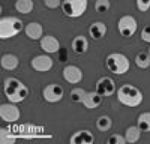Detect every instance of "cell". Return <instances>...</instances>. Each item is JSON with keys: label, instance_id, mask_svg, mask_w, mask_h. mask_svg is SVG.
I'll return each mask as SVG.
<instances>
[{"label": "cell", "instance_id": "6da1fadb", "mask_svg": "<svg viewBox=\"0 0 150 144\" xmlns=\"http://www.w3.org/2000/svg\"><path fill=\"white\" fill-rule=\"evenodd\" d=\"M3 92H5V96L9 99V102H14V104L23 102L29 96V89L20 80H17L14 77L5 80Z\"/></svg>", "mask_w": 150, "mask_h": 144}, {"label": "cell", "instance_id": "7a4b0ae2", "mask_svg": "<svg viewBox=\"0 0 150 144\" xmlns=\"http://www.w3.org/2000/svg\"><path fill=\"white\" fill-rule=\"evenodd\" d=\"M117 99L126 107H138L143 102V93L132 84H123L117 90Z\"/></svg>", "mask_w": 150, "mask_h": 144}, {"label": "cell", "instance_id": "3957f363", "mask_svg": "<svg viewBox=\"0 0 150 144\" xmlns=\"http://www.w3.org/2000/svg\"><path fill=\"white\" fill-rule=\"evenodd\" d=\"M105 65L110 72L116 75H123L129 71V59L122 53H111L105 59Z\"/></svg>", "mask_w": 150, "mask_h": 144}, {"label": "cell", "instance_id": "277c9868", "mask_svg": "<svg viewBox=\"0 0 150 144\" xmlns=\"http://www.w3.org/2000/svg\"><path fill=\"white\" fill-rule=\"evenodd\" d=\"M23 30V21L17 17H3L0 20V38L9 39Z\"/></svg>", "mask_w": 150, "mask_h": 144}, {"label": "cell", "instance_id": "5b68a950", "mask_svg": "<svg viewBox=\"0 0 150 144\" xmlns=\"http://www.w3.org/2000/svg\"><path fill=\"white\" fill-rule=\"evenodd\" d=\"M87 5H89L87 0H63L62 2V11L69 18H78L86 12Z\"/></svg>", "mask_w": 150, "mask_h": 144}, {"label": "cell", "instance_id": "8992f818", "mask_svg": "<svg viewBox=\"0 0 150 144\" xmlns=\"http://www.w3.org/2000/svg\"><path fill=\"white\" fill-rule=\"evenodd\" d=\"M117 29L122 36L125 38H131L137 32V20L132 15H123L117 21Z\"/></svg>", "mask_w": 150, "mask_h": 144}, {"label": "cell", "instance_id": "52a82bcc", "mask_svg": "<svg viewBox=\"0 0 150 144\" xmlns=\"http://www.w3.org/2000/svg\"><path fill=\"white\" fill-rule=\"evenodd\" d=\"M20 116H21V111H20V108L14 102L0 105V117H2L3 122L14 123V122H17V120L20 119Z\"/></svg>", "mask_w": 150, "mask_h": 144}, {"label": "cell", "instance_id": "ba28073f", "mask_svg": "<svg viewBox=\"0 0 150 144\" xmlns=\"http://www.w3.org/2000/svg\"><path fill=\"white\" fill-rule=\"evenodd\" d=\"M44 99L50 104H56L59 101H62L63 98V87L59 86V84H48L42 92Z\"/></svg>", "mask_w": 150, "mask_h": 144}, {"label": "cell", "instance_id": "9c48e42d", "mask_svg": "<svg viewBox=\"0 0 150 144\" xmlns=\"http://www.w3.org/2000/svg\"><path fill=\"white\" fill-rule=\"evenodd\" d=\"M96 92L102 96H111L116 92V83L110 77H102L96 83Z\"/></svg>", "mask_w": 150, "mask_h": 144}, {"label": "cell", "instance_id": "30bf717a", "mask_svg": "<svg viewBox=\"0 0 150 144\" xmlns=\"http://www.w3.org/2000/svg\"><path fill=\"white\" fill-rule=\"evenodd\" d=\"M30 65H32V68L35 69V71H38V72H48V71H51L53 69V65H54V62H53V59L50 57V56H36L32 62H30Z\"/></svg>", "mask_w": 150, "mask_h": 144}, {"label": "cell", "instance_id": "8fae6325", "mask_svg": "<svg viewBox=\"0 0 150 144\" xmlns=\"http://www.w3.org/2000/svg\"><path fill=\"white\" fill-rule=\"evenodd\" d=\"M63 78L71 84H78L83 80V71L75 65H68L63 69Z\"/></svg>", "mask_w": 150, "mask_h": 144}, {"label": "cell", "instance_id": "7c38bea8", "mask_svg": "<svg viewBox=\"0 0 150 144\" xmlns=\"http://www.w3.org/2000/svg\"><path fill=\"white\" fill-rule=\"evenodd\" d=\"M41 48L45 53L53 54V53H57L60 50V42H59V39L56 38V36L45 35V36H42V39H41Z\"/></svg>", "mask_w": 150, "mask_h": 144}, {"label": "cell", "instance_id": "4fadbf2b", "mask_svg": "<svg viewBox=\"0 0 150 144\" xmlns=\"http://www.w3.org/2000/svg\"><path fill=\"white\" fill-rule=\"evenodd\" d=\"M93 141H95L93 134L87 129H81L78 132H75V134L69 138L71 144H92Z\"/></svg>", "mask_w": 150, "mask_h": 144}, {"label": "cell", "instance_id": "5bb4252c", "mask_svg": "<svg viewBox=\"0 0 150 144\" xmlns=\"http://www.w3.org/2000/svg\"><path fill=\"white\" fill-rule=\"evenodd\" d=\"M102 95H99L96 90L95 92H86L84 95V99H83V105L86 108H89V110H93V108H98L99 105L102 104Z\"/></svg>", "mask_w": 150, "mask_h": 144}, {"label": "cell", "instance_id": "9a60e30c", "mask_svg": "<svg viewBox=\"0 0 150 144\" xmlns=\"http://www.w3.org/2000/svg\"><path fill=\"white\" fill-rule=\"evenodd\" d=\"M24 32H26L27 35V38L33 39V41H38V39H42V36H44V29L39 23H36V21H32L29 23L26 29H24Z\"/></svg>", "mask_w": 150, "mask_h": 144}, {"label": "cell", "instance_id": "2e32d148", "mask_svg": "<svg viewBox=\"0 0 150 144\" xmlns=\"http://www.w3.org/2000/svg\"><path fill=\"white\" fill-rule=\"evenodd\" d=\"M89 35L92 36V39H95V41L102 39L104 36L107 35V26H105L102 21H96V23L90 24V27H89Z\"/></svg>", "mask_w": 150, "mask_h": 144}, {"label": "cell", "instance_id": "e0dca14e", "mask_svg": "<svg viewBox=\"0 0 150 144\" xmlns=\"http://www.w3.org/2000/svg\"><path fill=\"white\" fill-rule=\"evenodd\" d=\"M89 48V41L86 39V36L80 35V36H75L74 41H72V50L75 54H84Z\"/></svg>", "mask_w": 150, "mask_h": 144}, {"label": "cell", "instance_id": "ac0fdd59", "mask_svg": "<svg viewBox=\"0 0 150 144\" xmlns=\"http://www.w3.org/2000/svg\"><path fill=\"white\" fill-rule=\"evenodd\" d=\"M0 63H2V68L6 71H14L18 68L20 60L15 54H3L2 59H0Z\"/></svg>", "mask_w": 150, "mask_h": 144}, {"label": "cell", "instance_id": "d6986e66", "mask_svg": "<svg viewBox=\"0 0 150 144\" xmlns=\"http://www.w3.org/2000/svg\"><path fill=\"white\" fill-rule=\"evenodd\" d=\"M141 129L138 128V125L137 126H129L128 129H126V132H125V138H126V141L128 143H137L140 140V137H141Z\"/></svg>", "mask_w": 150, "mask_h": 144}, {"label": "cell", "instance_id": "ffe728a7", "mask_svg": "<svg viewBox=\"0 0 150 144\" xmlns=\"http://www.w3.org/2000/svg\"><path fill=\"white\" fill-rule=\"evenodd\" d=\"M33 6H35L33 0H17L15 2L17 12H21V14H24V15L30 14V12L33 11Z\"/></svg>", "mask_w": 150, "mask_h": 144}, {"label": "cell", "instance_id": "44dd1931", "mask_svg": "<svg viewBox=\"0 0 150 144\" xmlns=\"http://www.w3.org/2000/svg\"><path fill=\"white\" fill-rule=\"evenodd\" d=\"M135 65L138 68H141V69L149 68L150 66V54L146 53V51H140L135 56Z\"/></svg>", "mask_w": 150, "mask_h": 144}, {"label": "cell", "instance_id": "7402d4cb", "mask_svg": "<svg viewBox=\"0 0 150 144\" xmlns=\"http://www.w3.org/2000/svg\"><path fill=\"white\" fill-rule=\"evenodd\" d=\"M137 125L143 132H150V113H141L137 119Z\"/></svg>", "mask_w": 150, "mask_h": 144}, {"label": "cell", "instance_id": "603a6c76", "mask_svg": "<svg viewBox=\"0 0 150 144\" xmlns=\"http://www.w3.org/2000/svg\"><path fill=\"white\" fill-rule=\"evenodd\" d=\"M111 126H112V120H111V117H108V116H101V117L96 120V128L101 131V132L110 131Z\"/></svg>", "mask_w": 150, "mask_h": 144}, {"label": "cell", "instance_id": "cb8c5ba5", "mask_svg": "<svg viewBox=\"0 0 150 144\" xmlns=\"http://www.w3.org/2000/svg\"><path fill=\"white\" fill-rule=\"evenodd\" d=\"M84 95H86V90L81 89V87H75L72 92H71V99L77 104H81L83 99H84Z\"/></svg>", "mask_w": 150, "mask_h": 144}, {"label": "cell", "instance_id": "d4e9b609", "mask_svg": "<svg viewBox=\"0 0 150 144\" xmlns=\"http://www.w3.org/2000/svg\"><path fill=\"white\" fill-rule=\"evenodd\" d=\"M0 141H2V144H12L15 143V135H12L8 129H2L0 131Z\"/></svg>", "mask_w": 150, "mask_h": 144}, {"label": "cell", "instance_id": "484cf974", "mask_svg": "<svg viewBox=\"0 0 150 144\" xmlns=\"http://www.w3.org/2000/svg\"><path fill=\"white\" fill-rule=\"evenodd\" d=\"M110 0H96L95 3V9L96 12H99V14H105V12L110 11Z\"/></svg>", "mask_w": 150, "mask_h": 144}, {"label": "cell", "instance_id": "4316f807", "mask_svg": "<svg viewBox=\"0 0 150 144\" xmlns=\"http://www.w3.org/2000/svg\"><path fill=\"white\" fill-rule=\"evenodd\" d=\"M107 143H108V144H126L128 141H126V138H125V137L114 134V135H111V137L107 140Z\"/></svg>", "mask_w": 150, "mask_h": 144}, {"label": "cell", "instance_id": "83f0119b", "mask_svg": "<svg viewBox=\"0 0 150 144\" xmlns=\"http://www.w3.org/2000/svg\"><path fill=\"white\" fill-rule=\"evenodd\" d=\"M137 8L141 12H146L150 9V0H137Z\"/></svg>", "mask_w": 150, "mask_h": 144}, {"label": "cell", "instance_id": "f1b7e54d", "mask_svg": "<svg viewBox=\"0 0 150 144\" xmlns=\"http://www.w3.org/2000/svg\"><path fill=\"white\" fill-rule=\"evenodd\" d=\"M141 39L147 44H150V24L144 26V29L141 30Z\"/></svg>", "mask_w": 150, "mask_h": 144}, {"label": "cell", "instance_id": "f546056e", "mask_svg": "<svg viewBox=\"0 0 150 144\" xmlns=\"http://www.w3.org/2000/svg\"><path fill=\"white\" fill-rule=\"evenodd\" d=\"M44 5L50 9H57L59 6H62L60 0H44Z\"/></svg>", "mask_w": 150, "mask_h": 144}, {"label": "cell", "instance_id": "4dcf8cb0", "mask_svg": "<svg viewBox=\"0 0 150 144\" xmlns=\"http://www.w3.org/2000/svg\"><path fill=\"white\" fill-rule=\"evenodd\" d=\"M149 54H150V47H149Z\"/></svg>", "mask_w": 150, "mask_h": 144}]
</instances>
